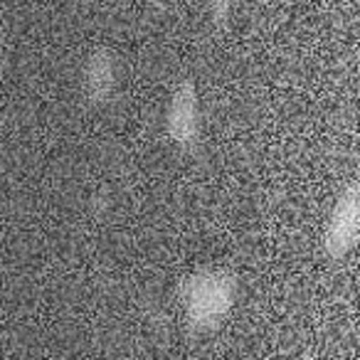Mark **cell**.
<instances>
[{
    "label": "cell",
    "instance_id": "2",
    "mask_svg": "<svg viewBox=\"0 0 360 360\" xmlns=\"http://www.w3.org/2000/svg\"><path fill=\"white\" fill-rule=\"evenodd\" d=\"M360 232V202L358 200H343L335 210L333 220L328 227V247L335 255H343L348 247H353V242L358 240Z\"/></svg>",
    "mask_w": 360,
    "mask_h": 360
},
{
    "label": "cell",
    "instance_id": "1",
    "mask_svg": "<svg viewBox=\"0 0 360 360\" xmlns=\"http://www.w3.org/2000/svg\"><path fill=\"white\" fill-rule=\"evenodd\" d=\"M232 301V284L225 276L202 274L188 284L186 311L195 323H215L225 316Z\"/></svg>",
    "mask_w": 360,
    "mask_h": 360
}]
</instances>
